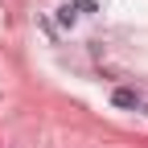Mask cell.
Segmentation results:
<instances>
[{"label": "cell", "mask_w": 148, "mask_h": 148, "mask_svg": "<svg viewBox=\"0 0 148 148\" xmlns=\"http://www.w3.org/2000/svg\"><path fill=\"white\" fill-rule=\"evenodd\" d=\"M111 103H115V107H140V90H132V86H115Z\"/></svg>", "instance_id": "obj_1"}, {"label": "cell", "mask_w": 148, "mask_h": 148, "mask_svg": "<svg viewBox=\"0 0 148 148\" xmlns=\"http://www.w3.org/2000/svg\"><path fill=\"white\" fill-rule=\"evenodd\" d=\"M70 8H82V12H95V0H74Z\"/></svg>", "instance_id": "obj_3"}, {"label": "cell", "mask_w": 148, "mask_h": 148, "mask_svg": "<svg viewBox=\"0 0 148 148\" xmlns=\"http://www.w3.org/2000/svg\"><path fill=\"white\" fill-rule=\"evenodd\" d=\"M58 25H66V29L74 25V8H70V4H62V8H58Z\"/></svg>", "instance_id": "obj_2"}]
</instances>
